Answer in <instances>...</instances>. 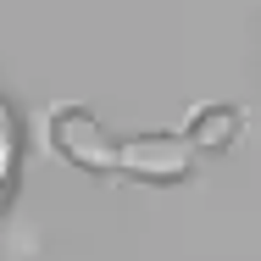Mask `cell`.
I'll list each match as a JSON object with an SVG mask.
<instances>
[{
  "instance_id": "6da1fadb",
  "label": "cell",
  "mask_w": 261,
  "mask_h": 261,
  "mask_svg": "<svg viewBox=\"0 0 261 261\" xmlns=\"http://www.w3.org/2000/svg\"><path fill=\"white\" fill-rule=\"evenodd\" d=\"M22 167H28V128H22L17 100L0 89V217L11 211L17 189H22Z\"/></svg>"
}]
</instances>
